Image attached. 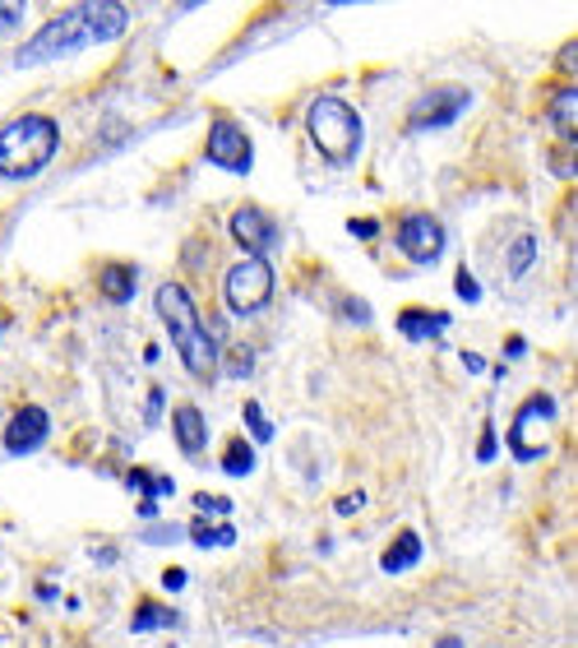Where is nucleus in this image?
<instances>
[{
  "mask_svg": "<svg viewBox=\"0 0 578 648\" xmlns=\"http://www.w3.org/2000/svg\"><path fill=\"white\" fill-rule=\"evenodd\" d=\"M126 33H130V10L112 5V0H93V5H79V10H66V14L47 19V24L24 42L19 66H43V60L97 47V42H116Z\"/></svg>",
  "mask_w": 578,
  "mask_h": 648,
  "instance_id": "1",
  "label": "nucleus"
},
{
  "mask_svg": "<svg viewBox=\"0 0 578 648\" xmlns=\"http://www.w3.org/2000/svg\"><path fill=\"white\" fill-rule=\"evenodd\" d=\"M153 306H158L162 325H167V339H172V348H176V357L185 362V371H190L195 380L209 385L222 362H218L213 329L204 325L199 302L190 297V287H185V283H162V287L153 292Z\"/></svg>",
  "mask_w": 578,
  "mask_h": 648,
  "instance_id": "2",
  "label": "nucleus"
},
{
  "mask_svg": "<svg viewBox=\"0 0 578 648\" xmlns=\"http://www.w3.org/2000/svg\"><path fill=\"white\" fill-rule=\"evenodd\" d=\"M60 149V125L43 112H24L0 130V177L28 181L56 158Z\"/></svg>",
  "mask_w": 578,
  "mask_h": 648,
  "instance_id": "3",
  "label": "nucleus"
},
{
  "mask_svg": "<svg viewBox=\"0 0 578 648\" xmlns=\"http://www.w3.org/2000/svg\"><path fill=\"white\" fill-rule=\"evenodd\" d=\"M305 135H311V144L328 162H352L361 149V116L352 102L324 93L311 102V112H305Z\"/></svg>",
  "mask_w": 578,
  "mask_h": 648,
  "instance_id": "4",
  "label": "nucleus"
},
{
  "mask_svg": "<svg viewBox=\"0 0 578 648\" xmlns=\"http://www.w3.org/2000/svg\"><path fill=\"white\" fill-rule=\"evenodd\" d=\"M274 287H278L274 264L245 255L241 264H232L222 274V306L232 310V316H255V310L274 302Z\"/></svg>",
  "mask_w": 578,
  "mask_h": 648,
  "instance_id": "5",
  "label": "nucleus"
},
{
  "mask_svg": "<svg viewBox=\"0 0 578 648\" xmlns=\"http://www.w3.org/2000/svg\"><path fill=\"white\" fill-rule=\"evenodd\" d=\"M204 162H213L232 177H245L255 167V144L232 116H218L209 125V139H204Z\"/></svg>",
  "mask_w": 578,
  "mask_h": 648,
  "instance_id": "6",
  "label": "nucleus"
},
{
  "mask_svg": "<svg viewBox=\"0 0 578 648\" xmlns=\"http://www.w3.org/2000/svg\"><path fill=\"white\" fill-rule=\"evenodd\" d=\"M394 246L412 264H436L440 250H444V227L436 214H403L398 232H394Z\"/></svg>",
  "mask_w": 578,
  "mask_h": 648,
  "instance_id": "7",
  "label": "nucleus"
},
{
  "mask_svg": "<svg viewBox=\"0 0 578 648\" xmlns=\"http://www.w3.org/2000/svg\"><path fill=\"white\" fill-rule=\"evenodd\" d=\"M467 107V93L463 89H430L426 98L412 102V116H407V130L421 135V130H444V125H453L463 116Z\"/></svg>",
  "mask_w": 578,
  "mask_h": 648,
  "instance_id": "8",
  "label": "nucleus"
},
{
  "mask_svg": "<svg viewBox=\"0 0 578 648\" xmlns=\"http://www.w3.org/2000/svg\"><path fill=\"white\" fill-rule=\"evenodd\" d=\"M47 435H51V412L43 403H24V408H14L5 422V450L33 454V450H43Z\"/></svg>",
  "mask_w": 578,
  "mask_h": 648,
  "instance_id": "9",
  "label": "nucleus"
},
{
  "mask_svg": "<svg viewBox=\"0 0 578 648\" xmlns=\"http://www.w3.org/2000/svg\"><path fill=\"white\" fill-rule=\"evenodd\" d=\"M232 237H236V246L251 250L255 260H264V250L278 246V227H274V218H268L259 204H241L232 214Z\"/></svg>",
  "mask_w": 578,
  "mask_h": 648,
  "instance_id": "10",
  "label": "nucleus"
},
{
  "mask_svg": "<svg viewBox=\"0 0 578 648\" xmlns=\"http://www.w3.org/2000/svg\"><path fill=\"white\" fill-rule=\"evenodd\" d=\"M172 431H176V445L185 458H199L204 445H209V427H204V412L195 403H181L172 412Z\"/></svg>",
  "mask_w": 578,
  "mask_h": 648,
  "instance_id": "11",
  "label": "nucleus"
},
{
  "mask_svg": "<svg viewBox=\"0 0 578 648\" xmlns=\"http://www.w3.org/2000/svg\"><path fill=\"white\" fill-rule=\"evenodd\" d=\"M398 329L407 333V339L430 343V339H440V333L449 329V316H444V310H417V306H407L403 316H398Z\"/></svg>",
  "mask_w": 578,
  "mask_h": 648,
  "instance_id": "12",
  "label": "nucleus"
},
{
  "mask_svg": "<svg viewBox=\"0 0 578 648\" xmlns=\"http://www.w3.org/2000/svg\"><path fill=\"white\" fill-rule=\"evenodd\" d=\"M417 560H421V537L412 533V528H403V533L394 537V547L380 556V570H384V575H403V570L417 566Z\"/></svg>",
  "mask_w": 578,
  "mask_h": 648,
  "instance_id": "13",
  "label": "nucleus"
},
{
  "mask_svg": "<svg viewBox=\"0 0 578 648\" xmlns=\"http://www.w3.org/2000/svg\"><path fill=\"white\" fill-rule=\"evenodd\" d=\"M97 292H102V297H107V302H130L135 297V269L130 264H102V274H97Z\"/></svg>",
  "mask_w": 578,
  "mask_h": 648,
  "instance_id": "14",
  "label": "nucleus"
},
{
  "mask_svg": "<svg viewBox=\"0 0 578 648\" xmlns=\"http://www.w3.org/2000/svg\"><path fill=\"white\" fill-rule=\"evenodd\" d=\"M126 482L143 491V500H139V510H143V514H158V500H162V496H172V477L149 473V468H135V473H126Z\"/></svg>",
  "mask_w": 578,
  "mask_h": 648,
  "instance_id": "15",
  "label": "nucleus"
},
{
  "mask_svg": "<svg viewBox=\"0 0 578 648\" xmlns=\"http://www.w3.org/2000/svg\"><path fill=\"white\" fill-rule=\"evenodd\" d=\"M222 473L227 477H251L255 473V445L251 441H227V450H222Z\"/></svg>",
  "mask_w": 578,
  "mask_h": 648,
  "instance_id": "16",
  "label": "nucleus"
},
{
  "mask_svg": "<svg viewBox=\"0 0 578 648\" xmlns=\"http://www.w3.org/2000/svg\"><path fill=\"white\" fill-rule=\"evenodd\" d=\"M190 537H195V547H227V542H236V528L227 524H209V519H195L190 524Z\"/></svg>",
  "mask_w": 578,
  "mask_h": 648,
  "instance_id": "17",
  "label": "nucleus"
},
{
  "mask_svg": "<svg viewBox=\"0 0 578 648\" xmlns=\"http://www.w3.org/2000/svg\"><path fill=\"white\" fill-rule=\"evenodd\" d=\"M158 625H176V612L172 607H158V602H143L139 616L130 621V630L143 635V630H158Z\"/></svg>",
  "mask_w": 578,
  "mask_h": 648,
  "instance_id": "18",
  "label": "nucleus"
},
{
  "mask_svg": "<svg viewBox=\"0 0 578 648\" xmlns=\"http://www.w3.org/2000/svg\"><path fill=\"white\" fill-rule=\"evenodd\" d=\"M532 260H536V237H519V241L509 246V274L513 278H523Z\"/></svg>",
  "mask_w": 578,
  "mask_h": 648,
  "instance_id": "19",
  "label": "nucleus"
},
{
  "mask_svg": "<svg viewBox=\"0 0 578 648\" xmlns=\"http://www.w3.org/2000/svg\"><path fill=\"white\" fill-rule=\"evenodd\" d=\"M241 417H245V427H251V435L264 445V441H274V422L264 417V408L255 403V399H245V408H241Z\"/></svg>",
  "mask_w": 578,
  "mask_h": 648,
  "instance_id": "20",
  "label": "nucleus"
},
{
  "mask_svg": "<svg viewBox=\"0 0 578 648\" xmlns=\"http://www.w3.org/2000/svg\"><path fill=\"white\" fill-rule=\"evenodd\" d=\"M195 505H199V519H227L232 514V500L227 496H195Z\"/></svg>",
  "mask_w": 578,
  "mask_h": 648,
  "instance_id": "21",
  "label": "nucleus"
},
{
  "mask_svg": "<svg viewBox=\"0 0 578 648\" xmlns=\"http://www.w3.org/2000/svg\"><path fill=\"white\" fill-rule=\"evenodd\" d=\"M251 371H255L251 348H232V352H227V375H232V380H245Z\"/></svg>",
  "mask_w": 578,
  "mask_h": 648,
  "instance_id": "22",
  "label": "nucleus"
},
{
  "mask_svg": "<svg viewBox=\"0 0 578 648\" xmlns=\"http://www.w3.org/2000/svg\"><path fill=\"white\" fill-rule=\"evenodd\" d=\"M574 107H578V102H574V89L555 98V125H560V130H565L569 139H574Z\"/></svg>",
  "mask_w": 578,
  "mask_h": 648,
  "instance_id": "23",
  "label": "nucleus"
},
{
  "mask_svg": "<svg viewBox=\"0 0 578 648\" xmlns=\"http://www.w3.org/2000/svg\"><path fill=\"white\" fill-rule=\"evenodd\" d=\"M453 287H459V297H463L467 306H477V302H482V287L472 283V274H467V269H459V278H453Z\"/></svg>",
  "mask_w": 578,
  "mask_h": 648,
  "instance_id": "24",
  "label": "nucleus"
},
{
  "mask_svg": "<svg viewBox=\"0 0 578 648\" xmlns=\"http://www.w3.org/2000/svg\"><path fill=\"white\" fill-rule=\"evenodd\" d=\"M19 19H24V5H5V0H0V33H14Z\"/></svg>",
  "mask_w": 578,
  "mask_h": 648,
  "instance_id": "25",
  "label": "nucleus"
},
{
  "mask_svg": "<svg viewBox=\"0 0 578 648\" xmlns=\"http://www.w3.org/2000/svg\"><path fill=\"white\" fill-rule=\"evenodd\" d=\"M495 450H500V441H495V427H486L482 445H477V458H482V464H490V458H495Z\"/></svg>",
  "mask_w": 578,
  "mask_h": 648,
  "instance_id": "26",
  "label": "nucleus"
},
{
  "mask_svg": "<svg viewBox=\"0 0 578 648\" xmlns=\"http://www.w3.org/2000/svg\"><path fill=\"white\" fill-rule=\"evenodd\" d=\"M347 232H352V237H375V232H380V223H370V218H352V223H347Z\"/></svg>",
  "mask_w": 578,
  "mask_h": 648,
  "instance_id": "27",
  "label": "nucleus"
},
{
  "mask_svg": "<svg viewBox=\"0 0 578 648\" xmlns=\"http://www.w3.org/2000/svg\"><path fill=\"white\" fill-rule=\"evenodd\" d=\"M357 510H361V491H352V496L338 500V514H357Z\"/></svg>",
  "mask_w": 578,
  "mask_h": 648,
  "instance_id": "28",
  "label": "nucleus"
},
{
  "mask_svg": "<svg viewBox=\"0 0 578 648\" xmlns=\"http://www.w3.org/2000/svg\"><path fill=\"white\" fill-rule=\"evenodd\" d=\"M162 583H167L172 593H176V589H185V570H167V575H162Z\"/></svg>",
  "mask_w": 578,
  "mask_h": 648,
  "instance_id": "29",
  "label": "nucleus"
},
{
  "mask_svg": "<svg viewBox=\"0 0 578 648\" xmlns=\"http://www.w3.org/2000/svg\"><path fill=\"white\" fill-rule=\"evenodd\" d=\"M440 648H463V639H453V635H444V639H440Z\"/></svg>",
  "mask_w": 578,
  "mask_h": 648,
  "instance_id": "30",
  "label": "nucleus"
},
{
  "mask_svg": "<svg viewBox=\"0 0 578 648\" xmlns=\"http://www.w3.org/2000/svg\"><path fill=\"white\" fill-rule=\"evenodd\" d=\"M0 333H5V310H0Z\"/></svg>",
  "mask_w": 578,
  "mask_h": 648,
  "instance_id": "31",
  "label": "nucleus"
}]
</instances>
